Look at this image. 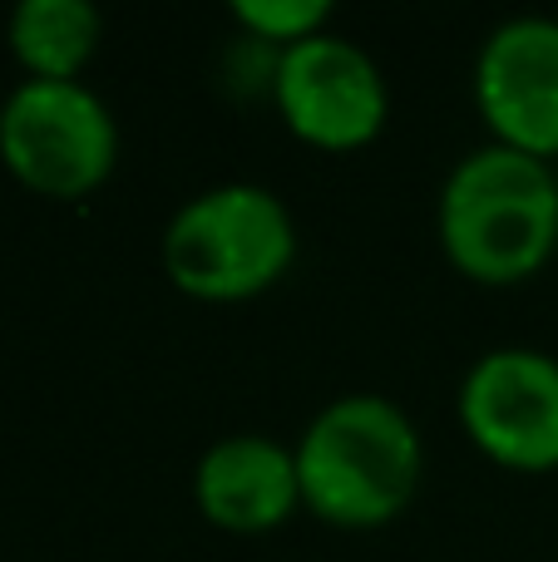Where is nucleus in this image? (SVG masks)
Here are the masks:
<instances>
[{
	"label": "nucleus",
	"mask_w": 558,
	"mask_h": 562,
	"mask_svg": "<svg viewBox=\"0 0 558 562\" xmlns=\"http://www.w3.org/2000/svg\"><path fill=\"white\" fill-rule=\"evenodd\" d=\"M164 277L193 301H253L297 262V223L263 183H217L193 193L158 237Z\"/></svg>",
	"instance_id": "3"
},
{
	"label": "nucleus",
	"mask_w": 558,
	"mask_h": 562,
	"mask_svg": "<svg viewBox=\"0 0 558 562\" xmlns=\"http://www.w3.org/2000/svg\"><path fill=\"white\" fill-rule=\"evenodd\" d=\"M460 429L510 474L558 469V360L534 346H494L465 370L455 395Z\"/></svg>",
	"instance_id": "6"
},
{
	"label": "nucleus",
	"mask_w": 558,
	"mask_h": 562,
	"mask_svg": "<svg viewBox=\"0 0 558 562\" xmlns=\"http://www.w3.org/2000/svg\"><path fill=\"white\" fill-rule=\"evenodd\" d=\"M5 35L25 79H79L99 49L104 20L89 0H20Z\"/></svg>",
	"instance_id": "9"
},
{
	"label": "nucleus",
	"mask_w": 558,
	"mask_h": 562,
	"mask_svg": "<svg viewBox=\"0 0 558 562\" xmlns=\"http://www.w3.org/2000/svg\"><path fill=\"white\" fill-rule=\"evenodd\" d=\"M0 164L49 203L99 193L119 168V124L85 79H20L0 104Z\"/></svg>",
	"instance_id": "4"
},
{
	"label": "nucleus",
	"mask_w": 558,
	"mask_h": 562,
	"mask_svg": "<svg viewBox=\"0 0 558 562\" xmlns=\"http://www.w3.org/2000/svg\"><path fill=\"white\" fill-rule=\"evenodd\" d=\"M440 252L475 286H520L558 252V168L520 148H470L435 203Z\"/></svg>",
	"instance_id": "1"
},
{
	"label": "nucleus",
	"mask_w": 558,
	"mask_h": 562,
	"mask_svg": "<svg viewBox=\"0 0 558 562\" xmlns=\"http://www.w3.org/2000/svg\"><path fill=\"white\" fill-rule=\"evenodd\" d=\"M237 30H247L263 45H277V55L302 40L322 35L326 20H332V5L326 0H233L227 5Z\"/></svg>",
	"instance_id": "10"
},
{
	"label": "nucleus",
	"mask_w": 558,
	"mask_h": 562,
	"mask_svg": "<svg viewBox=\"0 0 558 562\" xmlns=\"http://www.w3.org/2000/svg\"><path fill=\"white\" fill-rule=\"evenodd\" d=\"M475 109L490 144L558 164V20L514 15L475 55Z\"/></svg>",
	"instance_id": "7"
},
{
	"label": "nucleus",
	"mask_w": 558,
	"mask_h": 562,
	"mask_svg": "<svg viewBox=\"0 0 558 562\" xmlns=\"http://www.w3.org/2000/svg\"><path fill=\"white\" fill-rule=\"evenodd\" d=\"M272 104L287 134L322 154H356L376 144L391 119L386 75L356 40L322 35L282 49L272 65Z\"/></svg>",
	"instance_id": "5"
},
{
	"label": "nucleus",
	"mask_w": 558,
	"mask_h": 562,
	"mask_svg": "<svg viewBox=\"0 0 558 562\" xmlns=\"http://www.w3.org/2000/svg\"><path fill=\"white\" fill-rule=\"evenodd\" d=\"M193 504L223 533H272L302 508L297 454L267 435L213 439L193 469Z\"/></svg>",
	"instance_id": "8"
},
{
	"label": "nucleus",
	"mask_w": 558,
	"mask_h": 562,
	"mask_svg": "<svg viewBox=\"0 0 558 562\" xmlns=\"http://www.w3.org/2000/svg\"><path fill=\"white\" fill-rule=\"evenodd\" d=\"M302 508L346 533L386 528L411 508L425 474L415 419L395 400L356 390L326 400L292 445Z\"/></svg>",
	"instance_id": "2"
}]
</instances>
